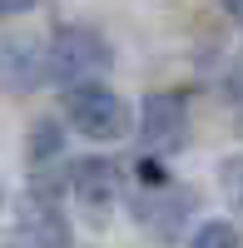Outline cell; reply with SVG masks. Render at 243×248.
Masks as SVG:
<instances>
[{"mask_svg": "<svg viewBox=\"0 0 243 248\" xmlns=\"http://www.w3.org/2000/svg\"><path fill=\"white\" fill-rule=\"evenodd\" d=\"M70 189L94 214H109V203H119V194H124V169L114 159H99V154L94 159H75L70 164Z\"/></svg>", "mask_w": 243, "mask_h": 248, "instance_id": "obj_6", "label": "cell"}, {"mask_svg": "<svg viewBox=\"0 0 243 248\" xmlns=\"http://www.w3.org/2000/svg\"><path fill=\"white\" fill-rule=\"evenodd\" d=\"M189 139V99L179 90H159L139 109V144L154 154H174Z\"/></svg>", "mask_w": 243, "mask_h": 248, "instance_id": "obj_3", "label": "cell"}, {"mask_svg": "<svg viewBox=\"0 0 243 248\" xmlns=\"http://www.w3.org/2000/svg\"><path fill=\"white\" fill-rule=\"evenodd\" d=\"M10 248H70V223H65V214H60V203H50V194L45 199L30 194L25 203H20Z\"/></svg>", "mask_w": 243, "mask_h": 248, "instance_id": "obj_5", "label": "cell"}, {"mask_svg": "<svg viewBox=\"0 0 243 248\" xmlns=\"http://www.w3.org/2000/svg\"><path fill=\"white\" fill-rule=\"evenodd\" d=\"M149 194H139L134 199V218L144 223V229L154 238H174L179 229H184V218L194 214V194L189 189H179V184H144Z\"/></svg>", "mask_w": 243, "mask_h": 248, "instance_id": "obj_4", "label": "cell"}, {"mask_svg": "<svg viewBox=\"0 0 243 248\" xmlns=\"http://www.w3.org/2000/svg\"><path fill=\"white\" fill-rule=\"evenodd\" d=\"M218 5L228 10V20H238V25H243V0H218Z\"/></svg>", "mask_w": 243, "mask_h": 248, "instance_id": "obj_13", "label": "cell"}, {"mask_svg": "<svg viewBox=\"0 0 243 248\" xmlns=\"http://www.w3.org/2000/svg\"><path fill=\"white\" fill-rule=\"evenodd\" d=\"M35 5H40V0H0V15H25Z\"/></svg>", "mask_w": 243, "mask_h": 248, "instance_id": "obj_12", "label": "cell"}, {"mask_svg": "<svg viewBox=\"0 0 243 248\" xmlns=\"http://www.w3.org/2000/svg\"><path fill=\"white\" fill-rule=\"evenodd\" d=\"M45 79V50H35L30 40H5L0 45V85L5 90H35Z\"/></svg>", "mask_w": 243, "mask_h": 248, "instance_id": "obj_7", "label": "cell"}, {"mask_svg": "<svg viewBox=\"0 0 243 248\" xmlns=\"http://www.w3.org/2000/svg\"><path fill=\"white\" fill-rule=\"evenodd\" d=\"M189 248H243V243H238V229H233L228 218H209V223L194 229Z\"/></svg>", "mask_w": 243, "mask_h": 248, "instance_id": "obj_8", "label": "cell"}, {"mask_svg": "<svg viewBox=\"0 0 243 248\" xmlns=\"http://www.w3.org/2000/svg\"><path fill=\"white\" fill-rule=\"evenodd\" d=\"M228 105H233V119H238V129H243V60L233 65V75H228Z\"/></svg>", "mask_w": 243, "mask_h": 248, "instance_id": "obj_11", "label": "cell"}, {"mask_svg": "<svg viewBox=\"0 0 243 248\" xmlns=\"http://www.w3.org/2000/svg\"><path fill=\"white\" fill-rule=\"evenodd\" d=\"M114 50L105 45V35L90 25H60L45 45V79L50 85H85V79H99L109 70Z\"/></svg>", "mask_w": 243, "mask_h": 248, "instance_id": "obj_1", "label": "cell"}, {"mask_svg": "<svg viewBox=\"0 0 243 248\" xmlns=\"http://www.w3.org/2000/svg\"><path fill=\"white\" fill-rule=\"evenodd\" d=\"M218 184H224V194H228V203H233V214L243 218V154H233V159L218 164Z\"/></svg>", "mask_w": 243, "mask_h": 248, "instance_id": "obj_10", "label": "cell"}, {"mask_svg": "<svg viewBox=\"0 0 243 248\" xmlns=\"http://www.w3.org/2000/svg\"><path fill=\"white\" fill-rule=\"evenodd\" d=\"M65 119H70L85 139H99V144H114V139H124V134L134 129L129 105H124L114 90L94 85V79L65 90Z\"/></svg>", "mask_w": 243, "mask_h": 248, "instance_id": "obj_2", "label": "cell"}, {"mask_svg": "<svg viewBox=\"0 0 243 248\" xmlns=\"http://www.w3.org/2000/svg\"><path fill=\"white\" fill-rule=\"evenodd\" d=\"M55 154H60V124L40 119V124H35V134H30V164L40 169V164L55 159Z\"/></svg>", "mask_w": 243, "mask_h": 248, "instance_id": "obj_9", "label": "cell"}]
</instances>
